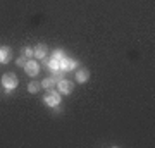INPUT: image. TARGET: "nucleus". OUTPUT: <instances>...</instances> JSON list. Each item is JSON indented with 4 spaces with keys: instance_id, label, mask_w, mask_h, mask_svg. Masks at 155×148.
Wrapping results in <instances>:
<instances>
[{
    "instance_id": "nucleus-14",
    "label": "nucleus",
    "mask_w": 155,
    "mask_h": 148,
    "mask_svg": "<svg viewBox=\"0 0 155 148\" xmlns=\"http://www.w3.org/2000/svg\"><path fill=\"white\" fill-rule=\"evenodd\" d=\"M62 57H64V54H62L61 50H59V52H54V57H52V59H57V61H61Z\"/></svg>"
},
{
    "instance_id": "nucleus-11",
    "label": "nucleus",
    "mask_w": 155,
    "mask_h": 148,
    "mask_svg": "<svg viewBox=\"0 0 155 148\" xmlns=\"http://www.w3.org/2000/svg\"><path fill=\"white\" fill-rule=\"evenodd\" d=\"M54 84H55V77H47V79H43V83H41V88L50 90V88H54Z\"/></svg>"
},
{
    "instance_id": "nucleus-5",
    "label": "nucleus",
    "mask_w": 155,
    "mask_h": 148,
    "mask_svg": "<svg viewBox=\"0 0 155 148\" xmlns=\"http://www.w3.org/2000/svg\"><path fill=\"white\" fill-rule=\"evenodd\" d=\"M45 55H47V45L38 43L33 48V57H36V59H45Z\"/></svg>"
},
{
    "instance_id": "nucleus-4",
    "label": "nucleus",
    "mask_w": 155,
    "mask_h": 148,
    "mask_svg": "<svg viewBox=\"0 0 155 148\" xmlns=\"http://www.w3.org/2000/svg\"><path fill=\"white\" fill-rule=\"evenodd\" d=\"M57 86H59V91H61V93H71L72 91V83L64 79V77L57 81Z\"/></svg>"
},
{
    "instance_id": "nucleus-12",
    "label": "nucleus",
    "mask_w": 155,
    "mask_h": 148,
    "mask_svg": "<svg viewBox=\"0 0 155 148\" xmlns=\"http://www.w3.org/2000/svg\"><path fill=\"white\" fill-rule=\"evenodd\" d=\"M21 54H22V57L31 59V57H33V48H31V47H22V48H21Z\"/></svg>"
},
{
    "instance_id": "nucleus-10",
    "label": "nucleus",
    "mask_w": 155,
    "mask_h": 148,
    "mask_svg": "<svg viewBox=\"0 0 155 148\" xmlns=\"http://www.w3.org/2000/svg\"><path fill=\"white\" fill-rule=\"evenodd\" d=\"M40 90H41V83L33 81V83H29V84H28V91H29V93H38Z\"/></svg>"
},
{
    "instance_id": "nucleus-8",
    "label": "nucleus",
    "mask_w": 155,
    "mask_h": 148,
    "mask_svg": "<svg viewBox=\"0 0 155 148\" xmlns=\"http://www.w3.org/2000/svg\"><path fill=\"white\" fill-rule=\"evenodd\" d=\"M88 77H90V71H88V69H84V67L78 69V72H76L78 83H86V81H88Z\"/></svg>"
},
{
    "instance_id": "nucleus-7",
    "label": "nucleus",
    "mask_w": 155,
    "mask_h": 148,
    "mask_svg": "<svg viewBox=\"0 0 155 148\" xmlns=\"http://www.w3.org/2000/svg\"><path fill=\"white\" fill-rule=\"evenodd\" d=\"M11 62V48L9 47H0V64Z\"/></svg>"
},
{
    "instance_id": "nucleus-6",
    "label": "nucleus",
    "mask_w": 155,
    "mask_h": 148,
    "mask_svg": "<svg viewBox=\"0 0 155 148\" xmlns=\"http://www.w3.org/2000/svg\"><path fill=\"white\" fill-rule=\"evenodd\" d=\"M72 67H76V62L71 61V59H67V57H62L61 59V71L67 72V71H71Z\"/></svg>"
},
{
    "instance_id": "nucleus-2",
    "label": "nucleus",
    "mask_w": 155,
    "mask_h": 148,
    "mask_svg": "<svg viewBox=\"0 0 155 148\" xmlns=\"http://www.w3.org/2000/svg\"><path fill=\"white\" fill-rule=\"evenodd\" d=\"M43 100H45V104L50 105V107H57V105L61 104V95H59V91H55L54 88H50Z\"/></svg>"
},
{
    "instance_id": "nucleus-1",
    "label": "nucleus",
    "mask_w": 155,
    "mask_h": 148,
    "mask_svg": "<svg viewBox=\"0 0 155 148\" xmlns=\"http://www.w3.org/2000/svg\"><path fill=\"white\" fill-rule=\"evenodd\" d=\"M2 84H4V88H5L7 93H11L12 90L17 86V76L16 74H12V72L4 74V76H2Z\"/></svg>"
},
{
    "instance_id": "nucleus-13",
    "label": "nucleus",
    "mask_w": 155,
    "mask_h": 148,
    "mask_svg": "<svg viewBox=\"0 0 155 148\" xmlns=\"http://www.w3.org/2000/svg\"><path fill=\"white\" fill-rule=\"evenodd\" d=\"M26 62H28V59H26V57H19L16 64H17L19 67H24V64H26Z\"/></svg>"
},
{
    "instance_id": "nucleus-9",
    "label": "nucleus",
    "mask_w": 155,
    "mask_h": 148,
    "mask_svg": "<svg viewBox=\"0 0 155 148\" xmlns=\"http://www.w3.org/2000/svg\"><path fill=\"white\" fill-rule=\"evenodd\" d=\"M48 67H50V71L55 74L57 71H61V61H57V59H50V61H48Z\"/></svg>"
},
{
    "instance_id": "nucleus-3",
    "label": "nucleus",
    "mask_w": 155,
    "mask_h": 148,
    "mask_svg": "<svg viewBox=\"0 0 155 148\" xmlns=\"http://www.w3.org/2000/svg\"><path fill=\"white\" fill-rule=\"evenodd\" d=\"M24 71L28 72V76H36L40 72V66L36 61H31V59H28V62L24 64Z\"/></svg>"
}]
</instances>
